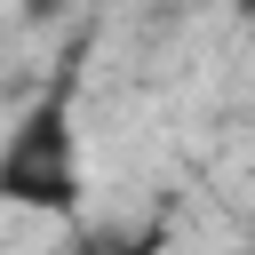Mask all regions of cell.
Masks as SVG:
<instances>
[{"label": "cell", "instance_id": "2", "mask_svg": "<svg viewBox=\"0 0 255 255\" xmlns=\"http://www.w3.org/2000/svg\"><path fill=\"white\" fill-rule=\"evenodd\" d=\"M167 247V231H135V239H96L88 255H159Z\"/></svg>", "mask_w": 255, "mask_h": 255}, {"label": "cell", "instance_id": "1", "mask_svg": "<svg viewBox=\"0 0 255 255\" xmlns=\"http://www.w3.org/2000/svg\"><path fill=\"white\" fill-rule=\"evenodd\" d=\"M80 191H88V167H80V128H72V72H64L0 135V207L80 215Z\"/></svg>", "mask_w": 255, "mask_h": 255}, {"label": "cell", "instance_id": "3", "mask_svg": "<svg viewBox=\"0 0 255 255\" xmlns=\"http://www.w3.org/2000/svg\"><path fill=\"white\" fill-rule=\"evenodd\" d=\"M239 8H247V16H255V0H239Z\"/></svg>", "mask_w": 255, "mask_h": 255}]
</instances>
